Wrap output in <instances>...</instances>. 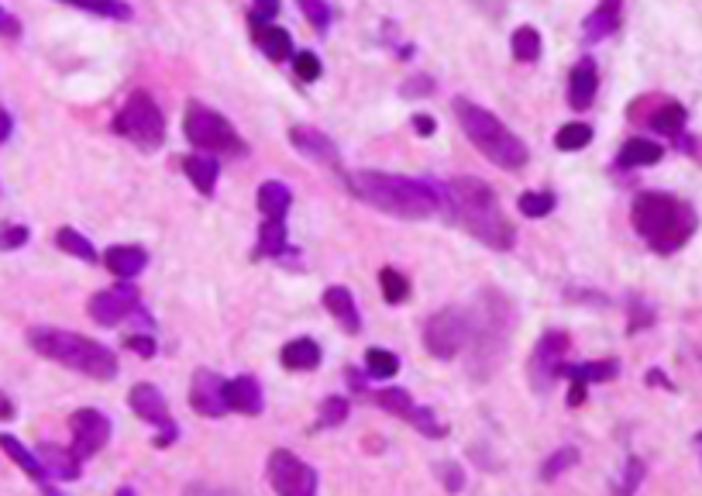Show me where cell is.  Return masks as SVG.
Returning <instances> with one entry per match:
<instances>
[{"instance_id": "cell-45", "label": "cell", "mask_w": 702, "mask_h": 496, "mask_svg": "<svg viewBox=\"0 0 702 496\" xmlns=\"http://www.w3.org/2000/svg\"><path fill=\"white\" fill-rule=\"evenodd\" d=\"M80 7H83V11H90V14H100V18H117V21L131 18L128 4H80Z\"/></svg>"}, {"instance_id": "cell-43", "label": "cell", "mask_w": 702, "mask_h": 496, "mask_svg": "<svg viewBox=\"0 0 702 496\" xmlns=\"http://www.w3.org/2000/svg\"><path fill=\"white\" fill-rule=\"evenodd\" d=\"M644 479V462L641 459H630L627 465V476H623V483H620V490H616V496H634L637 490V483Z\"/></svg>"}, {"instance_id": "cell-8", "label": "cell", "mask_w": 702, "mask_h": 496, "mask_svg": "<svg viewBox=\"0 0 702 496\" xmlns=\"http://www.w3.org/2000/svg\"><path fill=\"white\" fill-rule=\"evenodd\" d=\"M472 335H475V328L462 310H441V314H434L431 321L424 324L427 352H431L434 359H444V362L455 359L468 341H472Z\"/></svg>"}, {"instance_id": "cell-23", "label": "cell", "mask_w": 702, "mask_h": 496, "mask_svg": "<svg viewBox=\"0 0 702 496\" xmlns=\"http://www.w3.org/2000/svg\"><path fill=\"white\" fill-rule=\"evenodd\" d=\"M290 204H293V193H290V186H286V183L269 180V183L259 186V211L265 217H272V221H283L286 211H290Z\"/></svg>"}, {"instance_id": "cell-17", "label": "cell", "mask_w": 702, "mask_h": 496, "mask_svg": "<svg viewBox=\"0 0 702 496\" xmlns=\"http://www.w3.org/2000/svg\"><path fill=\"white\" fill-rule=\"evenodd\" d=\"M596 90H599L596 66H592V59H582L579 66L572 69V76H568V104H572L575 111H585V107L596 100Z\"/></svg>"}, {"instance_id": "cell-36", "label": "cell", "mask_w": 702, "mask_h": 496, "mask_svg": "<svg viewBox=\"0 0 702 496\" xmlns=\"http://www.w3.org/2000/svg\"><path fill=\"white\" fill-rule=\"evenodd\" d=\"M379 407H386L389 414H396V417H407L410 421V414H413V400H410V393L407 390H400V386H389V390H379Z\"/></svg>"}, {"instance_id": "cell-47", "label": "cell", "mask_w": 702, "mask_h": 496, "mask_svg": "<svg viewBox=\"0 0 702 496\" xmlns=\"http://www.w3.org/2000/svg\"><path fill=\"white\" fill-rule=\"evenodd\" d=\"M0 35H4V38H18L21 35V21L14 18V14H7L4 7H0Z\"/></svg>"}, {"instance_id": "cell-10", "label": "cell", "mask_w": 702, "mask_h": 496, "mask_svg": "<svg viewBox=\"0 0 702 496\" xmlns=\"http://www.w3.org/2000/svg\"><path fill=\"white\" fill-rule=\"evenodd\" d=\"M269 483L279 496H317V472L293 452L269 455Z\"/></svg>"}, {"instance_id": "cell-2", "label": "cell", "mask_w": 702, "mask_h": 496, "mask_svg": "<svg viewBox=\"0 0 702 496\" xmlns=\"http://www.w3.org/2000/svg\"><path fill=\"white\" fill-rule=\"evenodd\" d=\"M348 190L355 193L362 204L376 207L382 214L403 217V221H424V217L441 211V197L434 186L407 180V176H389V173H351Z\"/></svg>"}, {"instance_id": "cell-16", "label": "cell", "mask_w": 702, "mask_h": 496, "mask_svg": "<svg viewBox=\"0 0 702 496\" xmlns=\"http://www.w3.org/2000/svg\"><path fill=\"white\" fill-rule=\"evenodd\" d=\"M224 397H228V410H238V414H248V417L262 414V386L255 376L231 379Z\"/></svg>"}, {"instance_id": "cell-22", "label": "cell", "mask_w": 702, "mask_h": 496, "mask_svg": "<svg viewBox=\"0 0 702 496\" xmlns=\"http://www.w3.org/2000/svg\"><path fill=\"white\" fill-rule=\"evenodd\" d=\"M661 155H665V149L658 142H651V138H630L620 149V155H616V166L620 169L654 166V162H661Z\"/></svg>"}, {"instance_id": "cell-27", "label": "cell", "mask_w": 702, "mask_h": 496, "mask_svg": "<svg viewBox=\"0 0 702 496\" xmlns=\"http://www.w3.org/2000/svg\"><path fill=\"white\" fill-rule=\"evenodd\" d=\"M255 38L262 42L265 56H269L272 62H283V59L293 56V38H290V31H286V28L259 25V28H255Z\"/></svg>"}, {"instance_id": "cell-33", "label": "cell", "mask_w": 702, "mask_h": 496, "mask_svg": "<svg viewBox=\"0 0 702 496\" xmlns=\"http://www.w3.org/2000/svg\"><path fill=\"white\" fill-rule=\"evenodd\" d=\"M651 128L658 131V135H678V131L685 128V107L682 104H665L661 111H654Z\"/></svg>"}, {"instance_id": "cell-42", "label": "cell", "mask_w": 702, "mask_h": 496, "mask_svg": "<svg viewBox=\"0 0 702 496\" xmlns=\"http://www.w3.org/2000/svg\"><path fill=\"white\" fill-rule=\"evenodd\" d=\"M25 242H28L25 224H7V228H0V248H4V252H14V248H21Z\"/></svg>"}, {"instance_id": "cell-25", "label": "cell", "mask_w": 702, "mask_h": 496, "mask_svg": "<svg viewBox=\"0 0 702 496\" xmlns=\"http://www.w3.org/2000/svg\"><path fill=\"white\" fill-rule=\"evenodd\" d=\"M317 362H321V348H317V341H310V338H296L283 348L286 369L310 372V369H317Z\"/></svg>"}, {"instance_id": "cell-30", "label": "cell", "mask_w": 702, "mask_h": 496, "mask_svg": "<svg viewBox=\"0 0 702 496\" xmlns=\"http://www.w3.org/2000/svg\"><path fill=\"white\" fill-rule=\"evenodd\" d=\"M365 369H369L372 379H393L400 372V359L389 348H369L365 352Z\"/></svg>"}, {"instance_id": "cell-11", "label": "cell", "mask_w": 702, "mask_h": 496, "mask_svg": "<svg viewBox=\"0 0 702 496\" xmlns=\"http://www.w3.org/2000/svg\"><path fill=\"white\" fill-rule=\"evenodd\" d=\"M128 403H131V410H135V414L142 417V421H148V424H155V428H159L155 448H169V445H173L179 428L173 424V417H169V403H166V397H162V393L155 390L152 383L131 386Z\"/></svg>"}, {"instance_id": "cell-26", "label": "cell", "mask_w": 702, "mask_h": 496, "mask_svg": "<svg viewBox=\"0 0 702 496\" xmlns=\"http://www.w3.org/2000/svg\"><path fill=\"white\" fill-rule=\"evenodd\" d=\"M45 465V472L49 476H56V479H76L80 476V459H76L73 452H62V448L56 445H42V459H38Z\"/></svg>"}, {"instance_id": "cell-28", "label": "cell", "mask_w": 702, "mask_h": 496, "mask_svg": "<svg viewBox=\"0 0 702 496\" xmlns=\"http://www.w3.org/2000/svg\"><path fill=\"white\" fill-rule=\"evenodd\" d=\"M0 448H4V452H7V455H11V459H14V462H18V465H21V469H25V472H28V476H31V479H35V483H45V476H49V472H45V465H42V462H38V459H35V455H31V452H28V448H25V445H21V441H18V438H11V434H0Z\"/></svg>"}, {"instance_id": "cell-24", "label": "cell", "mask_w": 702, "mask_h": 496, "mask_svg": "<svg viewBox=\"0 0 702 496\" xmlns=\"http://www.w3.org/2000/svg\"><path fill=\"white\" fill-rule=\"evenodd\" d=\"M183 173L190 176L193 186H197L204 197H210L217 186V176H221V169H217L214 159H207V155H190V159H183Z\"/></svg>"}, {"instance_id": "cell-40", "label": "cell", "mask_w": 702, "mask_h": 496, "mask_svg": "<svg viewBox=\"0 0 702 496\" xmlns=\"http://www.w3.org/2000/svg\"><path fill=\"white\" fill-rule=\"evenodd\" d=\"M410 421L417 424V428L424 431V434H431V438H441V434L448 431V428H444V424L438 421V417H434V410H427V407H413Z\"/></svg>"}, {"instance_id": "cell-39", "label": "cell", "mask_w": 702, "mask_h": 496, "mask_svg": "<svg viewBox=\"0 0 702 496\" xmlns=\"http://www.w3.org/2000/svg\"><path fill=\"white\" fill-rule=\"evenodd\" d=\"M348 417V400H341V397H327L321 403V424L324 428H338L341 421Z\"/></svg>"}, {"instance_id": "cell-19", "label": "cell", "mask_w": 702, "mask_h": 496, "mask_svg": "<svg viewBox=\"0 0 702 496\" xmlns=\"http://www.w3.org/2000/svg\"><path fill=\"white\" fill-rule=\"evenodd\" d=\"M104 266L111 269L114 276L131 279L148 266V255H145V248H138V245H114L104 252Z\"/></svg>"}, {"instance_id": "cell-18", "label": "cell", "mask_w": 702, "mask_h": 496, "mask_svg": "<svg viewBox=\"0 0 702 496\" xmlns=\"http://www.w3.org/2000/svg\"><path fill=\"white\" fill-rule=\"evenodd\" d=\"M620 366L616 362H589V366H565V376L572 379V393H568V403H582L585 400V383H603V379H613Z\"/></svg>"}, {"instance_id": "cell-13", "label": "cell", "mask_w": 702, "mask_h": 496, "mask_svg": "<svg viewBox=\"0 0 702 496\" xmlns=\"http://www.w3.org/2000/svg\"><path fill=\"white\" fill-rule=\"evenodd\" d=\"M90 317L97 324H104V328H114V324H121L124 317H131L138 310V290L128 283L121 286H111V290H100L90 297Z\"/></svg>"}, {"instance_id": "cell-46", "label": "cell", "mask_w": 702, "mask_h": 496, "mask_svg": "<svg viewBox=\"0 0 702 496\" xmlns=\"http://www.w3.org/2000/svg\"><path fill=\"white\" fill-rule=\"evenodd\" d=\"M124 345H128L131 352L142 355V359H152V355H155V341L148 335H128V338H124Z\"/></svg>"}, {"instance_id": "cell-6", "label": "cell", "mask_w": 702, "mask_h": 496, "mask_svg": "<svg viewBox=\"0 0 702 496\" xmlns=\"http://www.w3.org/2000/svg\"><path fill=\"white\" fill-rule=\"evenodd\" d=\"M114 131L128 138V142H135L138 149L155 152V149H162V142H166V118H162L159 104H155L148 93L138 90V93H131V97L124 100L121 111H117Z\"/></svg>"}, {"instance_id": "cell-49", "label": "cell", "mask_w": 702, "mask_h": 496, "mask_svg": "<svg viewBox=\"0 0 702 496\" xmlns=\"http://www.w3.org/2000/svg\"><path fill=\"white\" fill-rule=\"evenodd\" d=\"M11 128H14V124H11V114H7L4 107H0V145H4L7 138H11Z\"/></svg>"}, {"instance_id": "cell-29", "label": "cell", "mask_w": 702, "mask_h": 496, "mask_svg": "<svg viewBox=\"0 0 702 496\" xmlns=\"http://www.w3.org/2000/svg\"><path fill=\"white\" fill-rule=\"evenodd\" d=\"M283 248H286V224L265 217L262 231H259V248H255V255H259V259H276V255H283Z\"/></svg>"}, {"instance_id": "cell-5", "label": "cell", "mask_w": 702, "mask_h": 496, "mask_svg": "<svg viewBox=\"0 0 702 496\" xmlns=\"http://www.w3.org/2000/svg\"><path fill=\"white\" fill-rule=\"evenodd\" d=\"M28 345L35 348L38 355L59 362L66 369H76L83 376L93 379H114L117 376V359L111 348H104L100 341L73 335V331L62 328H31L28 331Z\"/></svg>"}, {"instance_id": "cell-38", "label": "cell", "mask_w": 702, "mask_h": 496, "mask_svg": "<svg viewBox=\"0 0 702 496\" xmlns=\"http://www.w3.org/2000/svg\"><path fill=\"white\" fill-rule=\"evenodd\" d=\"M575 462H579V452H575V448H561V452H555L548 462L541 465V479H555L565 469H572Z\"/></svg>"}, {"instance_id": "cell-3", "label": "cell", "mask_w": 702, "mask_h": 496, "mask_svg": "<svg viewBox=\"0 0 702 496\" xmlns=\"http://www.w3.org/2000/svg\"><path fill=\"white\" fill-rule=\"evenodd\" d=\"M630 221L637 235L661 255L678 252L696 231V211L672 193H637Z\"/></svg>"}, {"instance_id": "cell-50", "label": "cell", "mask_w": 702, "mask_h": 496, "mask_svg": "<svg viewBox=\"0 0 702 496\" xmlns=\"http://www.w3.org/2000/svg\"><path fill=\"white\" fill-rule=\"evenodd\" d=\"M413 128H417L420 135H431V131H434V121H431V118H424V114H420V118L413 121Z\"/></svg>"}, {"instance_id": "cell-41", "label": "cell", "mask_w": 702, "mask_h": 496, "mask_svg": "<svg viewBox=\"0 0 702 496\" xmlns=\"http://www.w3.org/2000/svg\"><path fill=\"white\" fill-rule=\"evenodd\" d=\"M300 11L310 18V25H314L317 31H324L327 25H331V11H327V4H321V0H300Z\"/></svg>"}, {"instance_id": "cell-9", "label": "cell", "mask_w": 702, "mask_h": 496, "mask_svg": "<svg viewBox=\"0 0 702 496\" xmlns=\"http://www.w3.org/2000/svg\"><path fill=\"white\" fill-rule=\"evenodd\" d=\"M565 355H568V335L565 331H544V338L534 345L530 355V383L537 393H548L558 383V376L565 372Z\"/></svg>"}, {"instance_id": "cell-7", "label": "cell", "mask_w": 702, "mask_h": 496, "mask_svg": "<svg viewBox=\"0 0 702 496\" xmlns=\"http://www.w3.org/2000/svg\"><path fill=\"white\" fill-rule=\"evenodd\" d=\"M183 131H186V138L204 152H214V155H241L245 152V142L238 138V131H234L217 111H210V107L200 104V100H190V104H186Z\"/></svg>"}, {"instance_id": "cell-48", "label": "cell", "mask_w": 702, "mask_h": 496, "mask_svg": "<svg viewBox=\"0 0 702 496\" xmlns=\"http://www.w3.org/2000/svg\"><path fill=\"white\" fill-rule=\"evenodd\" d=\"M279 11V4L276 0H262V4H255V11H252V28H259L265 18H272V14Z\"/></svg>"}, {"instance_id": "cell-51", "label": "cell", "mask_w": 702, "mask_h": 496, "mask_svg": "<svg viewBox=\"0 0 702 496\" xmlns=\"http://www.w3.org/2000/svg\"><path fill=\"white\" fill-rule=\"evenodd\" d=\"M0 417H14V407H11V400H7V397H0Z\"/></svg>"}, {"instance_id": "cell-37", "label": "cell", "mask_w": 702, "mask_h": 496, "mask_svg": "<svg viewBox=\"0 0 702 496\" xmlns=\"http://www.w3.org/2000/svg\"><path fill=\"white\" fill-rule=\"evenodd\" d=\"M555 211V193L548 190H530L520 197V214L524 217H544Z\"/></svg>"}, {"instance_id": "cell-20", "label": "cell", "mask_w": 702, "mask_h": 496, "mask_svg": "<svg viewBox=\"0 0 702 496\" xmlns=\"http://www.w3.org/2000/svg\"><path fill=\"white\" fill-rule=\"evenodd\" d=\"M324 307L331 310L334 317H338L341 328L351 331V335H358V331H362V317H358L355 297H351L345 286H331V290H324Z\"/></svg>"}, {"instance_id": "cell-1", "label": "cell", "mask_w": 702, "mask_h": 496, "mask_svg": "<svg viewBox=\"0 0 702 496\" xmlns=\"http://www.w3.org/2000/svg\"><path fill=\"white\" fill-rule=\"evenodd\" d=\"M444 204H448L451 217L465 231H472L482 245L496 248V252H506L513 245V238H517L513 224L506 221L503 207H499L496 190L489 183L475 180V176L448 180V186H444Z\"/></svg>"}, {"instance_id": "cell-15", "label": "cell", "mask_w": 702, "mask_h": 496, "mask_svg": "<svg viewBox=\"0 0 702 496\" xmlns=\"http://www.w3.org/2000/svg\"><path fill=\"white\" fill-rule=\"evenodd\" d=\"M290 142H293V149H300L303 155H310V159H317V162H327L331 169L341 166V155L334 149V142L324 131L310 128V124H296V128H290Z\"/></svg>"}, {"instance_id": "cell-35", "label": "cell", "mask_w": 702, "mask_h": 496, "mask_svg": "<svg viewBox=\"0 0 702 496\" xmlns=\"http://www.w3.org/2000/svg\"><path fill=\"white\" fill-rule=\"evenodd\" d=\"M379 286H382V297H386V304H400V300H407L410 293V283L403 273H396V269H382L379 273Z\"/></svg>"}, {"instance_id": "cell-14", "label": "cell", "mask_w": 702, "mask_h": 496, "mask_svg": "<svg viewBox=\"0 0 702 496\" xmlns=\"http://www.w3.org/2000/svg\"><path fill=\"white\" fill-rule=\"evenodd\" d=\"M224 390H228V379H221L217 372H210V369H197V372H193V386H190L193 410L204 414V417H224V410H228V397H224Z\"/></svg>"}, {"instance_id": "cell-21", "label": "cell", "mask_w": 702, "mask_h": 496, "mask_svg": "<svg viewBox=\"0 0 702 496\" xmlns=\"http://www.w3.org/2000/svg\"><path fill=\"white\" fill-rule=\"evenodd\" d=\"M620 28V0H606L585 18V42H603Z\"/></svg>"}, {"instance_id": "cell-44", "label": "cell", "mask_w": 702, "mask_h": 496, "mask_svg": "<svg viewBox=\"0 0 702 496\" xmlns=\"http://www.w3.org/2000/svg\"><path fill=\"white\" fill-rule=\"evenodd\" d=\"M296 76L307 83H314L317 76H321V62H317L314 52H300V56H296Z\"/></svg>"}, {"instance_id": "cell-31", "label": "cell", "mask_w": 702, "mask_h": 496, "mask_svg": "<svg viewBox=\"0 0 702 496\" xmlns=\"http://www.w3.org/2000/svg\"><path fill=\"white\" fill-rule=\"evenodd\" d=\"M510 49H513V56H517L520 62H534L537 56H541V35H537V28L524 25V28L513 31Z\"/></svg>"}, {"instance_id": "cell-12", "label": "cell", "mask_w": 702, "mask_h": 496, "mask_svg": "<svg viewBox=\"0 0 702 496\" xmlns=\"http://www.w3.org/2000/svg\"><path fill=\"white\" fill-rule=\"evenodd\" d=\"M69 431H73L76 459H90V455H97L100 448L107 445V438H111V421H107V414H100V410L83 407L69 417Z\"/></svg>"}, {"instance_id": "cell-53", "label": "cell", "mask_w": 702, "mask_h": 496, "mask_svg": "<svg viewBox=\"0 0 702 496\" xmlns=\"http://www.w3.org/2000/svg\"><path fill=\"white\" fill-rule=\"evenodd\" d=\"M699 441H702V438H699Z\"/></svg>"}, {"instance_id": "cell-34", "label": "cell", "mask_w": 702, "mask_h": 496, "mask_svg": "<svg viewBox=\"0 0 702 496\" xmlns=\"http://www.w3.org/2000/svg\"><path fill=\"white\" fill-rule=\"evenodd\" d=\"M56 242L62 252H69V255H76V259H83V262H97V248H93L87 238L80 235V231H73V228H62L59 235H56Z\"/></svg>"}, {"instance_id": "cell-52", "label": "cell", "mask_w": 702, "mask_h": 496, "mask_svg": "<svg viewBox=\"0 0 702 496\" xmlns=\"http://www.w3.org/2000/svg\"><path fill=\"white\" fill-rule=\"evenodd\" d=\"M117 496H135V493H131V490H117Z\"/></svg>"}, {"instance_id": "cell-4", "label": "cell", "mask_w": 702, "mask_h": 496, "mask_svg": "<svg viewBox=\"0 0 702 496\" xmlns=\"http://www.w3.org/2000/svg\"><path fill=\"white\" fill-rule=\"evenodd\" d=\"M451 107H455V118L468 135V142L486 155L489 162H496L506 173H517V169L527 166L530 149L496 118V114H489L486 107H479L475 100H465V97H455Z\"/></svg>"}, {"instance_id": "cell-32", "label": "cell", "mask_w": 702, "mask_h": 496, "mask_svg": "<svg viewBox=\"0 0 702 496\" xmlns=\"http://www.w3.org/2000/svg\"><path fill=\"white\" fill-rule=\"evenodd\" d=\"M589 142H592V128H589V124H582V121L565 124V128H561L558 135H555V145H558L561 152H579Z\"/></svg>"}]
</instances>
